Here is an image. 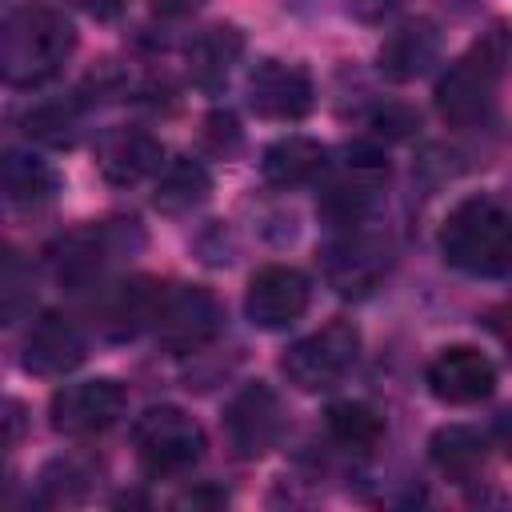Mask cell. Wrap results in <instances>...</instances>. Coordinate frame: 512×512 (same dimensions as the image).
<instances>
[{"label":"cell","mask_w":512,"mask_h":512,"mask_svg":"<svg viewBox=\"0 0 512 512\" xmlns=\"http://www.w3.org/2000/svg\"><path fill=\"white\" fill-rule=\"evenodd\" d=\"M72 48V24L48 4H16L0 20V76L12 88H36L52 80L68 64Z\"/></svg>","instance_id":"6da1fadb"},{"label":"cell","mask_w":512,"mask_h":512,"mask_svg":"<svg viewBox=\"0 0 512 512\" xmlns=\"http://www.w3.org/2000/svg\"><path fill=\"white\" fill-rule=\"evenodd\" d=\"M440 256L464 276H512V212L492 196H464L440 224Z\"/></svg>","instance_id":"7a4b0ae2"},{"label":"cell","mask_w":512,"mask_h":512,"mask_svg":"<svg viewBox=\"0 0 512 512\" xmlns=\"http://www.w3.org/2000/svg\"><path fill=\"white\" fill-rule=\"evenodd\" d=\"M508 32L492 24L464 56H456L436 80V112L452 128H480L496 112V92L508 72Z\"/></svg>","instance_id":"3957f363"},{"label":"cell","mask_w":512,"mask_h":512,"mask_svg":"<svg viewBox=\"0 0 512 512\" xmlns=\"http://www.w3.org/2000/svg\"><path fill=\"white\" fill-rule=\"evenodd\" d=\"M144 248V228L136 220H92L48 244V272L72 292L108 284V276Z\"/></svg>","instance_id":"277c9868"},{"label":"cell","mask_w":512,"mask_h":512,"mask_svg":"<svg viewBox=\"0 0 512 512\" xmlns=\"http://www.w3.org/2000/svg\"><path fill=\"white\" fill-rule=\"evenodd\" d=\"M320 188V216L328 228L360 224L376 216V204L388 184V160L376 144H344L336 156H328Z\"/></svg>","instance_id":"5b68a950"},{"label":"cell","mask_w":512,"mask_h":512,"mask_svg":"<svg viewBox=\"0 0 512 512\" xmlns=\"http://www.w3.org/2000/svg\"><path fill=\"white\" fill-rule=\"evenodd\" d=\"M388 264H392V244L376 228V216L360 224L328 228V240L320 248V268L328 288H336L340 296H368L384 280Z\"/></svg>","instance_id":"8992f818"},{"label":"cell","mask_w":512,"mask_h":512,"mask_svg":"<svg viewBox=\"0 0 512 512\" xmlns=\"http://www.w3.org/2000/svg\"><path fill=\"white\" fill-rule=\"evenodd\" d=\"M136 460L148 476H180L204 460V428L176 404H152L132 424Z\"/></svg>","instance_id":"52a82bcc"},{"label":"cell","mask_w":512,"mask_h":512,"mask_svg":"<svg viewBox=\"0 0 512 512\" xmlns=\"http://www.w3.org/2000/svg\"><path fill=\"white\" fill-rule=\"evenodd\" d=\"M360 360V328L352 320H332L312 336L288 344L280 356V372L300 392H328L336 388Z\"/></svg>","instance_id":"ba28073f"},{"label":"cell","mask_w":512,"mask_h":512,"mask_svg":"<svg viewBox=\"0 0 512 512\" xmlns=\"http://www.w3.org/2000/svg\"><path fill=\"white\" fill-rule=\"evenodd\" d=\"M152 332L168 352H180V356L184 352H200L224 332V304L204 284L168 288L164 300H160Z\"/></svg>","instance_id":"9c48e42d"},{"label":"cell","mask_w":512,"mask_h":512,"mask_svg":"<svg viewBox=\"0 0 512 512\" xmlns=\"http://www.w3.org/2000/svg\"><path fill=\"white\" fill-rule=\"evenodd\" d=\"M224 440L228 448L240 456V460H256L264 456L268 448H276L280 432H284V404L280 396L264 384V380H252L244 384L228 404H224Z\"/></svg>","instance_id":"30bf717a"},{"label":"cell","mask_w":512,"mask_h":512,"mask_svg":"<svg viewBox=\"0 0 512 512\" xmlns=\"http://www.w3.org/2000/svg\"><path fill=\"white\" fill-rule=\"evenodd\" d=\"M308 304H312V284L300 268L288 264H268L252 272L244 292V316L264 332H280L296 324L308 312Z\"/></svg>","instance_id":"8fae6325"},{"label":"cell","mask_w":512,"mask_h":512,"mask_svg":"<svg viewBox=\"0 0 512 512\" xmlns=\"http://www.w3.org/2000/svg\"><path fill=\"white\" fill-rule=\"evenodd\" d=\"M48 416L60 436H96L124 416V388L108 376L64 384L52 392Z\"/></svg>","instance_id":"7c38bea8"},{"label":"cell","mask_w":512,"mask_h":512,"mask_svg":"<svg viewBox=\"0 0 512 512\" xmlns=\"http://www.w3.org/2000/svg\"><path fill=\"white\" fill-rule=\"evenodd\" d=\"M248 108L260 116V120H304L312 112V100H316V88H312V76L300 68V64H288V60H260L252 72H248Z\"/></svg>","instance_id":"4fadbf2b"},{"label":"cell","mask_w":512,"mask_h":512,"mask_svg":"<svg viewBox=\"0 0 512 512\" xmlns=\"http://www.w3.org/2000/svg\"><path fill=\"white\" fill-rule=\"evenodd\" d=\"M424 384L440 404H480L496 392V364L472 344H452L428 360Z\"/></svg>","instance_id":"5bb4252c"},{"label":"cell","mask_w":512,"mask_h":512,"mask_svg":"<svg viewBox=\"0 0 512 512\" xmlns=\"http://www.w3.org/2000/svg\"><path fill=\"white\" fill-rule=\"evenodd\" d=\"M100 300L92 304V316L100 324V332L108 340H128L144 328L156 324V312H160V300H164V284L152 280V276H132V280H108L100 288H92Z\"/></svg>","instance_id":"9a60e30c"},{"label":"cell","mask_w":512,"mask_h":512,"mask_svg":"<svg viewBox=\"0 0 512 512\" xmlns=\"http://www.w3.org/2000/svg\"><path fill=\"white\" fill-rule=\"evenodd\" d=\"M88 356V340L80 324L64 312H40L20 344V364L32 376H64Z\"/></svg>","instance_id":"2e32d148"},{"label":"cell","mask_w":512,"mask_h":512,"mask_svg":"<svg viewBox=\"0 0 512 512\" xmlns=\"http://www.w3.org/2000/svg\"><path fill=\"white\" fill-rule=\"evenodd\" d=\"M160 164H164V144L144 128L116 124L96 136V168L116 188H132L148 180L152 172H160Z\"/></svg>","instance_id":"e0dca14e"},{"label":"cell","mask_w":512,"mask_h":512,"mask_svg":"<svg viewBox=\"0 0 512 512\" xmlns=\"http://www.w3.org/2000/svg\"><path fill=\"white\" fill-rule=\"evenodd\" d=\"M440 48H444L440 28L428 16H412V20H400L380 40L376 68L392 84H408V80H420L424 72H432V64L440 60Z\"/></svg>","instance_id":"ac0fdd59"},{"label":"cell","mask_w":512,"mask_h":512,"mask_svg":"<svg viewBox=\"0 0 512 512\" xmlns=\"http://www.w3.org/2000/svg\"><path fill=\"white\" fill-rule=\"evenodd\" d=\"M240 56H244V32L236 24H208L184 48L188 80L200 92H220V88H228Z\"/></svg>","instance_id":"d6986e66"},{"label":"cell","mask_w":512,"mask_h":512,"mask_svg":"<svg viewBox=\"0 0 512 512\" xmlns=\"http://www.w3.org/2000/svg\"><path fill=\"white\" fill-rule=\"evenodd\" d=\"M328 168V148L312 136H280L264 148L260 156V172L272 188H300L320 180Z\"/></svg>","instance_id":"ffe728a7"},{"label":"cell","mask_w":512,"mask_h":512,"mask_svg":"<svg viewBox=\"0 0 512 512\" xmlns=\"http://www.w3.org/2000/svg\"><path fill=\"white\" fill-rule=\"evenodd\" d=\"M60 192V176L48 160L32 156V152H4V200L20 212H36L48 208Z\"/></svg>","instance_id":"44dd1931"},{"label":"cell","mask_w":512,"mask_h":512,"mask_svg":"<svg viewBox=\"0 0 512 512\" xmlns=\"http://www.w3.org/2000/svg\"><path fill=\"white\" fill-rule=\"evenodd\" d=\"M428 452H432V464L448 480L468 484V480L480 476V468L488 460V440H484V432H476L468 424H444V428L432 432Z\"/></svg>","instance_id":"7402d4cb"},{"label":"cell","mask_w":512,"mask_h":512,"mask_svg":"<svg viewBox=\"0 0 512 512\" xmlns=\"http://www.w3.org/2000/svg\"><path fill=\"white\" fill-rule=\"evenodd\" d=\"M212 192V176L200 160L192 156H176L160 168V180H156V196L152 204L164 212V216H184L192 208H200Z\"/></svg>","instance_id":"603a6c76"},{"label":"cell","mask_w":512,"mask_h":512,"mask_svg":"<svg viewBox=\"0 0 512 512\" xmlns=\"http://www.w3.org/2000/svg\"><path fill=\"white\" fill-rule=\"evenodd\" d=\"M80 124H84V100L80 96H52V100L32 104L20 116L24 136L40 140L48 148H72L80 136Z\"/></svg>","instance_id":"cb8c5ba5"},{"label":"cell","mask_w":512,"mask_h":512,"mask_svg":"<svg viewBox=\"0 0 512 512\" xmlns=\"http://www.w3.org/2000/svg\"><path fill=\"white\" fill-rule=\"evenodd\" d=\"M324 432L344 452H372L384 440V416L368 400H336L324 412Z\"/></svg>","instance_id":"d4e9b609"},{"label":"cell","mask_w":512,"mask_h":512,"mask_svg":"<svg viewBox=\"0 0 512 512\" xmlns=\"http://www.w3.org/2000/svg\"><path fill=\"white\" fill-rule=\"evenodd\" d=\"M92 480H96V468L88 460L60 456V460L44 464V472H40V500L44 504H76L88 496Z\"/></svg>","instance_id":"484cf974"},{"label":"cell","mask_w":512,"mask_h":512,"mask_svg":"<svg viewBox=\"0 0 512 512\" xmlns=\"http://www.w3.org/2000/svg\"><path fill=\"white\" fill-rule=\"evenodd\" d=\"M0 300H4V320L12 324L28 304H32V276L20 264V252H4V268H0Z\"/></svg>","instance_id":"4316f807"},{"label":"cell","mask_w":512,"mask_h":512,"mask_svg":"<svg viewBox=\"0 0 512 512\" xmlns=\"http://www.w3.org/2000/svg\"><path fill=\"white\" fill-rule=\"evenodd\" d=\"M204 144H208V152H216V156H236L240 152V144H244V136H240V124H236V116L224 108H216V112H208V120H204Z\"/></svg>","instance_id":"83f0119b"},{"label":"cell","mask_w":512,"mask_h":512,"mask_svg":"<svg viewBox=\"0 0 512 512\" xmlns=\"http://www.w3.org/2000/svg\"><path fill=\"white\" fill-rule=\"evenodd\" d=\"M368 128H372L376 136H384V140H400V136H408V132L420 128V116H416L412 108H404V104H380V108L372 112Z\"/></svg>","instance_id":"f1b7e54d"},{"label":"cell","mask_w":512,"mask_h":512,"mask_svg":"<svg viewBox=\"0 0 512 512\" xmlns=\"http://www.w3.org/2000/svg\"><path fill=\"white\" fill-rule=\"evenodd\" d=\"M208 0H148V8L156 12V16H164V20H180V16H192V12H200Z\"/></svg>","instance_id":"f546056e"},{"label":"cell","mask_w":512,"mask_h":512,"mask_svg":"<svg viewBox=\"0 0 512 512\" xmlns=\"http://www.w3.org/2000/svg\"><path fill=\"white\" fill-rule=\"evenodd\" d=\"M68 4L80 8V12H88L92 20H116L128 8V0H68Z\"/></svg>","instance_id":"4dcf8cb0"},{"label":"cell","mask_w":512,"mask_h":512,"mask_svg":"<svg viewBox=\"0 0 512 512\" xmlns=\"http://www.w3.org/2000/svg\"><path fill=\"white\" fill-rule=\"evenodd\" d=\"M492 328L512 344V300H508V304H500V308L492 312Z\"/></svg>","instance_id":"1f68e13d"},{"label":"cell","mask_w":512,"mask_h":512,"mask_svg":"<svg viewBox=\"0 0 512 512\" xmlns=\"http://www.w3.org/2000/svg\"><path fill=\"white\" fill-rule=\"evenodd\" d=\"M496 440L508 448V456H512V408H504L500 416H496Z\"/></svg>","instance_id":"d6a6232c"},{"label":"cell","mask_w":512,"mask_h":512,"mask_svg":"<svg viewBox=\"0 0 512 512\" xmlns=\"http://www.w3.org/2000/svg\"><path fill=\"white\" fill-rule=\"evenodd\" d=\"M16 436H20V404L8 400V448L16 444Z\"/></svg>","instance_id":"836d02e7"},{"label":"cell","mask_w":512,"mask_h":512,"mask_svg":"<svg viewBox=\"0 0 512 512\" xmlns=\"http://www.w3.org/2000/svg\"><path fill=\"white\" fill-rule=\"evenodd\" d=\"M504 188H508V212H512V176H508V184H504Z\"/></svg>","instance_id":"e575fe53"}]
</instances>
